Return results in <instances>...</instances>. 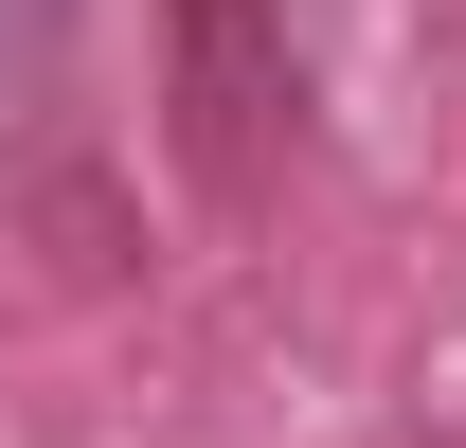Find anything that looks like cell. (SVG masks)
I'll use <instances>...</instances> for the list:
<instances>
[{
  "mask_svg": "<svg viewBox=\"0 0 466 448\" xmlns=\"http://www.w3.org/2000/svg\"><path fill=\"white\" fill-rule=\"evenodd\" d=\"M55 55H72V0H0V108H36Z\"/></svg>",
  "mask_w": 466,
  "mask_h": 448,
  "instance_id": "cell-1",
  "label": "cell"
}]
</instances>
